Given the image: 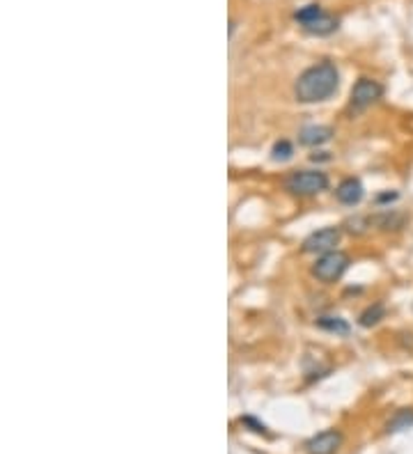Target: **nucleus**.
Returning a JSON list of instances; mask_svg holds the SVG:
<instances>
[{
	"label": "nucleus",
	"mask_w": 413,
	"mask_h": 454,
	"mask_svg": "<svg viewBox=\"0 0 413 454\" xmlns=\"http://www.w3.org/2000/svg\"><path fill=\"white\" fill-rule=\"evenodd\" d=\"M383 317H385L383 303H374V305H367V308L361 312V317H358V323H361L363 328H372V326H376V323H379Z\"/></svg>",
	"instance_id": "11"
},
{
	"label": "nucleus",
	"mask_w": 413,
	"mask_h": 454,
	"mask_svg": "<svg viewBox=\"0 0 413 454\" xmlns=\"http://www.w3.org/2000/svg\"><path fill=\"white\" fill-rule=\"evenodd\" d=\"M363 196H365V189H363L361 179H356V177L342 179L337 184V189H335L337 202H342V205H347V207H356L358 202L363 200Z\"/></svg>",
	"instance_id": "8"
},
{
	"label": "nucleus",
	"mask_w": 413,
	"mask_h": 454,
	"mask_svg": "<svg viewBox=\"0 0 413 454\" xmlns=\"http://www.w3.org/2000/svg\"><path fill=\"white\" fill-rule=\"evenodd\" d=\"M413 427V409H400L393 418L385 422V434H397Z\"/></svg>",
	"instance_id": "10"
},
{
	"label": "nucleus",
	"mask_w": 413,
	"mask_h": 454,
	"mask_svg": "<svg viewBox=\"0 0 413 454\" xmlns=\"http://www.w3.org/2000/svg\"><path fill=\"white\" fill-rule=\"evenodd\" d=\"M294 156V147H292V143L289 141H278L273 145V150H271V159L273 161H289Z\"/></svg>",
	"instance_id": "13"
},
{
	"label": "nucleus",
	"mask_w": 413,
	"mask_h": 454,
	"mask_svg": "<svg viewBox=\"0 0 413 454\" xmlns=\"http://www.w3.org/2000/svg\"><path fill=\"white\" fill-rule=\"evenodd\" d=\"M285 189H287L292 196L310 198V196H317V193L328 189V177H326V172H321V170H297V172L287 174Z\"/></svg>",
	"instance_id": "3"
},
{
	"label": "nucleus",
	"mask_w": 413,
	"mask_h": 454,
	"mask_svg": "<svg viewBox=\"0 0 413 454\" xmlns=\"http://www.w3.org/2000/svg\"><path fill=\"white\" fill-rule=\"evenodd\" d=\"M383 97V85L379 80L374 78H358L356 85L352 88V99H349V108L354 110V113H363L367 110L372 104H376Z\"/></svg>",
	"instance_id": "5"
},
{
	"label": "nucleus",
	"mask_w": 413,
	"mask_h": 454,
	"mask_svg": "<svg viewBox=\"0 0 413 454\" xmlns=\"http://www.w3.org/2000/svg\"><path fill=\"white\" fill-rule=\"evenodd\" d=\"M340 239H342L340 227H321L303 239L301 250L306 255H326L330 250H337L335 246L340 244Z\"/></svg>",
	"instance_id": "6"
},
{
	"label": "nucleus",
	"mask_w": 413,
	"mask_h": 454,
	"mask_svg": "<svg viewBox=\"0 0 413 454\" xmlns=\"http://www.w3.org/2000/svg\"><path fill=\"white\" fill-rule=\"evenodd\" d=\"M340 71L333 62L312 64L301 73L294 83V97L301 104H319V101L330 99L337 92Z\"/></svg>",
	"instance_id": "1"
},
{
	"label": "nucleus",
	"mask_w": 413,
	"mask_h": 454,
	"mask_svg": "<svg viewBox=\"0 0 413 454\" xmlns=\"http://www.w3.org/2000/svg\"><path fill=\"white\" fill-rule=\"evenodd\" d=\"M349 268V255L342 250H330L326 255H319L317 262L312 264L310 273L312 277H317L319 282L330 285L342 277V273Z\"/></svg>",
	"instance_id": "4"
},
{
	"label": "nucleus",
	"mask_w": 413,
	"mask_h": 454,
	"mask_svg": "<svg viewBox=\"0 0 413 454\" xmlns=\"http://www.w3.org/2000/svg\"><path fill=\"white\" fill-rule=\"evenodd\" d=\"M330 138H333V129L326 126V124H310V126H303L301 133H299V141L301 145L306 147H319V145H326Z\"/></svg>",
	"instance_id": "9"
},
{
	"label": "nucleus",
	"mask_w": 413,
	"mask_h": 454,
	"mask_svg": "<svg viewBox=\"0 0 413 454\" xmlns=\"http://www.w3.org/2000/svg\"><path fill=\"white\" fill-rule=\"evenodd\" d=\"M294 18H297V23L306 30L308 35H317V37H326V35H333L337 30V16L333 14H328L324 12L319 5H306V7H301L297 14H294Z\"/></svg>",
	"instance_id": "2"
},
{
	"label": "nucleus",
	"mask_w": 413,
	"mask_h": 454,
	"mask_svg": "<svg viewBox=\"0 0 413 454\" xmlns=\"http://www.w3.org/2000/svg\"><path fill=\"white\" fill-rule=\"evenodd\" d=\"M317 326L321 330H328V333H335V335H349L352 326L342 319V317H319L317 319Z\"/></svg>",
	"instance_id": "12"
},
{
	"label": "nucleus",
	"mask_w": 413,
	"mask_h": 454,
	"mask_svg": "<svg viewBox=\"0 0 413 454\" xmlns=\"http://www.w3.org/2000/svg\"><path fill=\"white\" fill-rule=\"evenodd\" d=\"M241 424H246V427H251V431H255V434H262V436H271L269 429H266V424H264V422H257V420L253 418V415H244Z\"/></svg>",
	"instance_id": "14"
},
{
	"label": "nucleus",
	"mask_w": 413,
	"mask_h": 454,
	"mask_svg": "<svg viewBox=\"0 0 413 454\" xmlns=\"http://www.w3.org/2000/svg\"><path fill=\"white\" fill-rule=\"evenodd\" d=\"M342 446V431L337 429H326L306 441V452L308 454H335Z\"/></svg>",
	"instance_id": "7"
}]
</instances>
